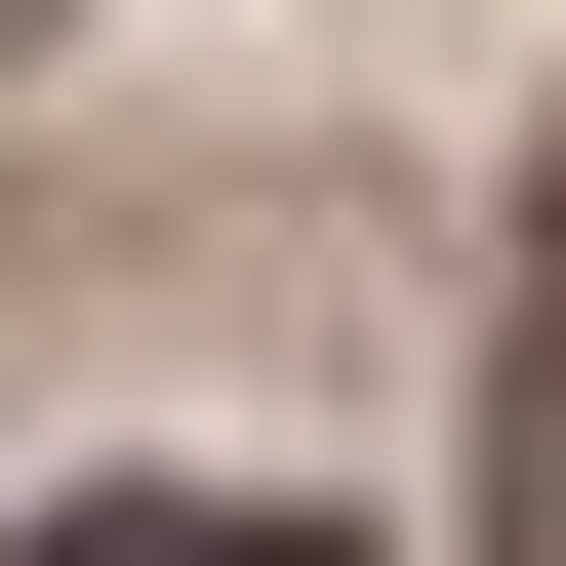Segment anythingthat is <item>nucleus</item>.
I'll return each mask as SVG.
<instances>
[{"label": "nucleus", "instance_id": "1", "mask_svg": "<svg viewBox=\"0 0 566 566\" xmlns=\"http://www.w3.org/2000/svg\"><path fill=\"white\" fill-rule=\"evenodd\" d=\"M485 566H566V202H526V405H485Z\"/></svg>", "mask_w": 566, "mask_h": 566}, {"label": "nucleus", "instance_id": "2", "mask_svg": "<svg viewBox=\"0 0 566 566\" xmlns=\"http://www.w3.org/2000/svg\"><path fill=\"white\" fill-rule=\"evenodd\" d=\"M41 566H324V526H202V485H82Z\"/></svg>", "mask_w": 566, "mask_h": 566}]
</instances>
